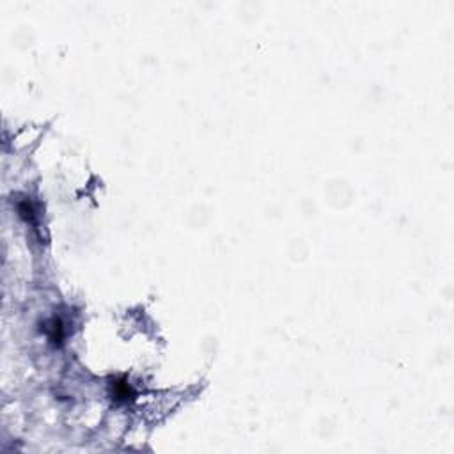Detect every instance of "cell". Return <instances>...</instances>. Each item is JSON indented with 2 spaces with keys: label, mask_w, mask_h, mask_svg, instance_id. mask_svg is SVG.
I'll return each mask as SVG.
<instances>
[{
  "label": "cell",
  "mask_w": 454,
  "mask_h": 454,
  "mask_svg": "<svg viewBox=\"0 0 454 454\" xmlns=\"http://www.w3.org/2000/svg\"><path fill=\"white\" fill-rule=\"evenodd\" d=\"M18 213H20L22 217H25L27 220H30V222L34 220V208L29 201L18 202Z\"/></svg>",
  "instance_id": "3957f363"
},
{
  "label": "cell",
  "mask_w": 454,
  "mask_h": 454,
  "mask_svg": "<svg viewBox=\"0 0 454 454\" xmlns=\"http://www.w3.org/2000/svg\"><path fill=\"white\" fill-rule=\"evenodd\" d=\"M45 332L48 334L50 341L52 342H60L64 337V326H63V321H60L59 318H53L50 319L48 323H45Z\"/></svg>",
  "instance_id": "6da1fadb"
},
{
  "label": "cell",
  "mask_w": 454,
  "mask_h": 454,
  "mask_svg": "<svg viewBox=\"0 0 454 454\" xmlns=\"http://www.w3.org/2000/svg\"><path fill=\"white\" fill-rule=\"evenodd\" d=\"M112 388H114L112 394H114V398L117 399V401H128V399H132L133 390H132V387H130V383L115 382L112 385Z\"/></svg>",
  "instance_id": "7a4b0ae2"
}]
</instances>
